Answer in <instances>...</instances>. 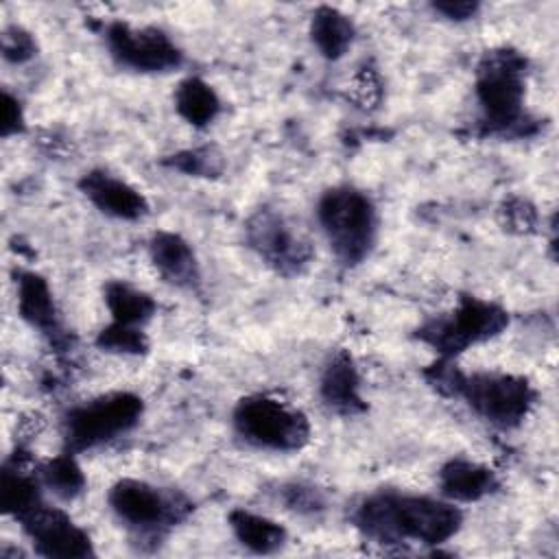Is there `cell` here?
<instances>
[{"label": "cell", "mask_w": 559, "mask_h": 559, "mask_svg": "<svg viewBox=\"0 0 559 559\" xmlns=\"http://www.w3.org/2000/svg\"><path fill=\"white\" fill-rule=\"evenodd\" d=\"M354 524L378 544L439 546L459 533L463 513L452 500L382 491L356 507Z\"/></svg>", "instance_id": "1"}, {"label": "cell", "mask_w": 559, "mask_h": 559, "mask_svg": "<svg viewBox=\"0 0 559 559\" xmlns=\"http://www.w3.org/2000/svg\"><path fill=\"white\" fill-rule=\"evenodd\" d=\"M474 90L480 107V124L487 133L513 135L524 131L526 59L518 50H487L478 63Z\"/></svg>", "instance_id": "2"}, {"label": "cell", "mask_w": 559, "mask_h": 559, "mask_svg": "<svg viewBox=\"0 0 559 559\" xmlns=\"http://www.w3.org/2000/svg\"><path fill=\"white\" fill-rule=\"evenodd\" d=\"M317 221L345 266L360 264L371 253L378 236V210L362 190L352 186L325 190L317 203Z\"/></svg>", "instance_id": "3"}, {"label": "cell", "mask_w": 559, "mask_h": 559, "mask_svg": "<svg viewBox=\"0 0 559 559\" xmlns=\"http://www.w3.org/2000/svg\"><path fill=\"white\" fill-rule=\"evenodd\" d=\"M142 413V397L129 391H114L76 404L63 417V448L79 454L109 443L133 430Z\"/></svg>", "instance_id": "4"}, {"label": "cell", "mask_w": 559, "mask_h": 559, "mask_svg": "<svg viewBox=\"0 0 559 559\" xmlns=\"http://www.w3.org/2000/svg\"><path fill=\"white\" fill-rule=\"evenodd\" d=\"M107 502L114 515L140 539H162L181 522L192 504L177 491L155 487L146 480L122 478L111 485Z\"/></svg>", "instance_id": "5"}, {"label": "cell", "mask_w": 559, "mask_h": 559, "mask_svg": "<svg viewBox=\"0 0 559 559\" xmlns=\"http://www.w3.org/2000/svg\"><path fill=\"white\" fill-rule=\"evenodd\" d=\"M236 435L258 448L271 452H295L310 441L308 417L271 395H247L231 413Z\"/></svg>", "instance_id": "6"}, {"label": "cell", "mask_w": 559, "mask_h": 559, "mask_svg": "<svg viewBox=\"0 0 559 559\" xmlns=\"http://www.w3.org/2000/svg\"><path fill=\"white\" fill-rule=\"evenodd\" d=\"M507 325L509 314L502 306L465 295L454 310L426 321L417 336L443 360H452L467 347L498 336Z\"/></svg>", "instance_id": "7"}, {"label": "cell", "mask_w": 559, "mask_h": 559, "mask_svg": "<svg viewBox=\"0 0 559 559\" xmlns=\"http://www.w3.org/2000/svg\"><path fill=\"white\" fill-rule=\"evenodd\" d=\"M452 395H461L480 419L498 428L520 426L535 404L531 382L513 373H461Z\"/></svg>", "instance_id": "8"}, {"label": "cell", "mask_w": 559, "mask_h": 559, "mask_svg": "<svg viewBox=\"0 0 559 559\" xmlns=\"http://www.w3.org/2000/svg\"><path fill=\"white\" fill-rule=\"evenodd\" d=\"M105 41L114 61L133 72H170L183 63L179 46L153 26L133 28L127 22H111L105 28Z\"/></svg>", "instance_id": "9"}, {"label": "cell", "mask_w": 559, "mask_h": 559, "mask_svg": "<svg viewBox=\"0 0 559 559\" xmlns=\"http://www.w3.org/2000/svg\"><path fill=\"white\" fill-rule=\"evenodd\" d=\"M245 231H247L249 247L271 269H275L282 275L301 273L312 258V249L308 240L277 210L260 207L247 221Z\"/></svg>", "instance_id": "10"}, {"label": "cell", "mask_w": 559, "mask_h": 559, "mask_svg": "<svg viewBox=\"0 0 559 559\" xmlns=\"http://www.w3.org/2000/svg\"><path fill=\"white\" fill-rule=\"evenodd\" d=\"M17 522L28 535L35 552L41 557L85 559L96 555L90 535L79 524H74L66 511L50 507L44 500L24 513Z\"/></svg>", "instance_id": "11"}, {"label": "cell", "mask_w": 559, "mask_h": 559, "mask_svg": "<svg viewBox=\"0 0 559 559\" xmlns=\"http://www.w3.org/2000/svg\"><path fill=\"white\" fill-rule=\"evenodd\" d=\"M15 288L20 317L31 328H37L39 334H44L50 341V345L63 347L68 343V334L61 325L48 282L35 271H17Z\"/></svg>", "instance_id": "12"}, {"label": "cell", "mask_w": 559, "mask_h": 559, "mask_svg": "<svg viewBox=\"0 0 559 559\" xmlns=\"http://www.w3.org/2000/svg\"><path fill=\"white\" fill-rule=\"evenodd\" d=\"M81 192L92 201L96 210L111 218L138 221L148 212L144 194L131 183L109 175L107 170H90L79 181Z\"/></svg>", "instance_id": "13"}, {"label": "cell", "mask_w": 559, "mask_h": 559, "mask_svg": "<svg viewBox=\"0 0 559 559\" xmlns=\"http://www.w3.org/2000/svg\"><path fill=\"white\" fill-rule=\"evenodd\" d=\"M148 253L159 275L177 288H194L201 280L194 249L173 231H157L148 242Z\"/></svg>", "instance_id": "14"}, {"label": "cell", "mask_w": 559, "mask_h": 559, "mask_svg": "<svg viewBox=\"0 0 559 559\" xmlns=\"http://www.w3.org/2000/svg\"><path fill=\"white\" fill-rule=\"evenodd\" d=\"M321 400L341 415H354L365 408L360 395V376L347 352H336L323 367L319 382Z\"/></svg>", "instance_id": "15"}, {"label": "cell", "mask_w": 559, "mask_h": 559, "mask_svg": "<svg viewBox=\"0 0 559 559\" xmlns=\"http://www.w3.org/2000/svg\"><path fill=\"white\" fill-rule=\"evenodd\" d=\"M439 489L445 500L476 502L498 489L496 474L469 459H450L439 469Z\"/></svg>", "instance_id": "16"}, {"label": "cell", "mask_w": 559, "mask_h": 559, "mask_svg": "<svg viewBox=\"0 0 559 559\" xmlns=\"http://www.w3.org/2000/svg\"><path fill=\"white\" fill-rule=\"evenodd\" d=\"M229 528L234 537L255 555H273L286 544V528L260 513L234 509L229 513Z\"/></svg>", "instance_id": "17"}, {"label": "cell", "mask_w": 559, "mask_h": 559, "mask_svg": "<svg viewBox=\"0 0 559 559\" xmlns=\"http://www.w3.org/2000/svg\"><path fill=\"white\" fill-rule=\"evenodd\" d=\"M354 22L334 7H319L310 20V39L325 59H341L354 41Z\"/></svg>", "instance_id": "18"}, {"label": "cell", "mask_w": 559, "mask_h": 559, "mask_svg": "<svg viewBox=\"0 0 559 559\" xmlns=\"http://www.w3.org/2000/svg\"><path fill=\"white\" fill-rule=\"evenodd\" d=\"M175 107L188 124L207 127L221 114V98L210 83L188 76L175 90Z\"/></svg>", "instance_id": "19"}, {"label": "cell", "mask_w": 559, "mask_h": 559, "mask_svg": "<svg viewBox=\"0 0 559 559\" xmlns=\"http://www.w3.org/2000/svg\"><path fill=\"white\" fill-rule=\"evenodd\" d=\"M103 295H105V304L111 312V319L118 323L142 325L157 310V306L148 293H144L122 280L107 282Z\"/></svg>", "instance_id": "20"}, {"label": "cell", "mask_w": 559, "mask_h": 559, "mask_svg": "<svg viewBox=\"0 0 559 559\" xmlns=\"http://www.w3.org/2000/svg\"><path fill=\"white\" fill-rule=\"evenodd\" d=\"M41 480L22 472L20 465H4L0 480V500L4 513L20 520L24 513L35 509L41 498Z\"/></svg>", "instance_id": "21"}, {"label": "cell", "mask_w": 559, "mask_h": 559, "mask_svg": "<svg viewBox=\"0 0 559 559\" xmlns=\"http://www.w3.org/2000/svg\"><path fill=\"white\" fill-rule=\"evenodd\" d=\"M39 480L59 500H74L85 491V485H87L81 465L70 452H63L46 461L39 469Z\"/></svg>", "instance_id": "22"}, {"label": "cell", "mask_w": 559, "mask_h": 559, "mask_svg": "<svg viewBox=\"0 0 559 559\" xmlns=\"http://www.w3.org/2000/svg\"><path fill=\"white\" fill-rule=\"evenodd\" d=\"M96 345L105 352L114 354H146L148 352V338L140 330V325H127L111 321L107 328H103L96 336Z\"/></svg>", "instance_id": "23"}, {"label": "cell", "mask_w": 559, "mask_h": 559, "mask_svg": "<svg viewBox=\"0 0 559 559\" xmlns=\"http://www.w3.org/2000/svg\"><path fill=\"white\" fill-rule=\"evenodd\" d=\"M37 55L35 37L22 26H7L2 31V57L9 63H26Z\"/></svg>", "instance_id": "24"}, {"label": "cell", "mask_w": 559, "mask_h": 559, "mask_svg": "<svg viewBox=\"0 0 559 559\" xmlns=\"http://www.w3.org/2000/svg\"><path fill=\"white\" fill-rule=\"evenodd\" d=\"M166 164L173 168L186 173V175H216L221 170L218 155H214L212 148H194V151H181L173 155Z\"/></svg>", "instance_id": "25"}, {"label": "cell", "mask_w": 559, "mask_h": 559, "mask_svg": "<svg viewBox=\"0 0 559 559\" xmlns=\"http://www.w3.org/2000/svg\"><path fill=\"white\" fill-rule=\"evenodd\" d=\"M284 500L290 509H295L299 513H314V511L323 509L321 493L314 487H306V485L284 487Z\"/></svg>", "instance_id": "26"}, {"label": "cell", "mask_w": 559, "mask_h": 559, "mask_svg": "<svg viewBox=\"0 0 559 559\" xmlns=\"http://www.w3.org/2000/svg\"><path fill=\"white\" fill-rule=\"evenodd\" d=\"M24 131V109L22 103L11 94L2 92V122H0V133L2 138H11L15 133Z\"/></svg>", "instance_id": "27"}, {"label": "cell", "mask_w": 559, "mask_h": 559, "mask_svg": "<svg viewBox=\"0 0 559 559\" xmlns=\"http://www.w3.org/2000/svg\"><path fill=\"white\" fill-rule=\"evenodd\" d=\"M480 4L474 0H443V2H432V11L443 15L445 20L452 22H465L478 13Z\"/></svg>", "instance_id": "28"}, {"label": "cell", "mask_w": 559, "mask_h": 559, "mask_svg": "<svg viewBox=\"0 0 559 559\" xmlns=\"http://www.w3.org/2000/svg\"><path fill=\"white\" fill-rule=\"evenodd\" d=\"M504 214H507L509 225L518 231H526L535 225V207L524 199L507 201L504 203Z\"/></svg>", "instance_id": "29"}]
</instances>
